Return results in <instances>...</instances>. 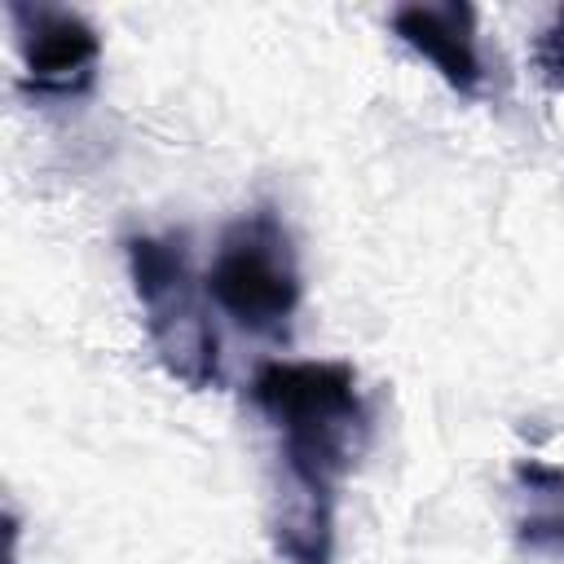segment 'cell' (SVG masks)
<instances>
[{"mask_svg":"<svg viewBox=\"0 0 564 564\" xmlns=\"http://www.w3.org/2000/svg\"><path fill=\"white\" fill-rule=\"evenodd\" d=\"M251 401L282 436L286 480L335 489L366 432V401L344 361H264Z\"/></svg>","mask_w":564,"mask_h":564,"instance_id":"cell-1","label":"cell"},{"mask_svg":"<svg viewBox=\"0 0 564 564\" xmlns=\"http://www.w3.org/2000/svg\"><path fill=\"white\" fill-rule=\"evenodd\" d=\"M128 273L132 291L145 313L150 344L172 379L185 388H216L220 383V339L207 308V282L194 278L185 238L141 234L128 238Z\"/></svg>","mask_w":564,"mask_h":564,"instance_id":"cell-2","label":"cell"},{"mask_svg":"<svg viewBox=\"0 0 564 564\" xmlns=\"http://www.w3.org/2000/svg\"><path fill=\"white\" fill-rule=\"evenodd\" d=\"M212 304L234 317L251 335H286L291 313L300 304V269L286 229L273 212H247L234 220L212 256L207 269Z\"/></svg>","mask_w":564,"mask_h":564,"instance_id":"cell-3","label":"cell"},{"mask_svg":"<svg viewBox=\"0 0 564 564\" xmlns=\"http://www.w3.org/2000/svg\"><path fill=\"white\" fill-rule=\"evenodd\" d=\"M9 18L18 22V44H22V66L26 84L35 93H79L93 84V66L101 57L97 31L70 13V9H44V4H13Z\"/></svg>","mask_w":564,"mask_h":564,"instance_id":"cell-4","label":"cell"},{"mask_svg":"<svg viewBox=\"0 0 564 564\" xmlns=\"http://www.w3.org/2000/svg\"><path fill=\"white\" fill-rule=\"evenodd\" d=\"M392 31L419 57H427L449 88L476 93L480 57H476V9L471 4H401L392 13Z\"/></svg>","mask_w":564,"mask_h":564,"instance_id":"cell-5","label":"cell"},{"mask_svg":"<svg viewBox=\"0 0 564 564\" xmlns=\"http://www.w3.org/2000/svg\"><path fill=\"white\" fill-rule=\"evenodd\" d=\"M273 546L286 564H326L335 546V489L282 480L273 507Z\"/></svg>","mask_w":564,"mask_h":564,"instance_id":"cell-6","label":"cell"},{"mask_svg":"<svg viewBox=\"0 0 564 564\" xmlns=\"http://www.w3.org/2000/svg\"><path fill=\"white\" fill-rule=\"evenodd\" d=\"M538 62H542V70L555 79V84H564V9L551 18V26L542 31V40H538Z\"/></svg>","mask_w":564,"mask_h":564,"instance_id":"cell-7","label":"cell"}]
</instances>
